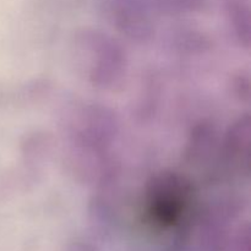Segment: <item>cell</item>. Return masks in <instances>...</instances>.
<instances>
[{
  "mask_svg": "<svg viewBox=\"0 0 251 251\" xmlns=\"http://www.w3.org/2000/svg\"><path fill=\"white\" fill-rule=\"evenodd\" d=\"M162 2L168 5H173V6H191V5L200 4L201 0H161Z\"/></svg>",
  "mask_w": 251,
  "mask_h": 251,
  "instance_id": "obj_1",
  "label": "cell"
},
{
  "mask_svg": "<svg viewBox=\"0 0 251 251\" xmlns=\"http://www.w3.org/2000/svg\"><path fill=\"white\" fill-rule=\"evenodd\" d=\"M66 251H97L91 245L85 244V243H74L66 249Z\"/></svg>",
  "mask_w": 251,
  "mask_h": 251,
  "instance_id": "obj_2",
  "label": "cell"
}]
</instances>
